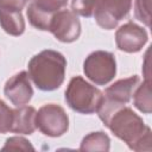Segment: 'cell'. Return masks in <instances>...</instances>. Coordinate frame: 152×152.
I'll return each instance as SVG.
<instances>
[{
  "instance_id": "cell-6",
  "label": "cell",
  "mask_w": 152,
  "mask_h": 152,
  "mask_svg": "<svg viewBox=\"0 0 152 152\" xmlns=\"http://www.w3.org/2000/svg\"><path fill=\"white\" fill-rule=\"evenodd\" d=\"M131 7L132 0H100L93 15L100 27L113 30L128 15Z\"/></svg>"
},
{
  "instance_id": "cell-7",
  "label": "cell",
  "mask_w": 152,
  "mask_h": 152,
  "mask_svg": "<svg viewBox=\"0 0 152 152\" xmlns=\"http://www.w3.org/2000/svg\"><path fill=\"white\" fill-rule=\"evenodd\" d=\"M49 31L55 38L62 43H72L78 39L81 34V23L72 11L59 10L50 23Z\"/></svg>"
},
{
  "instance_id": "cell-9",
  "label": "cell",
  "mask_w": 152,
  "mask_h": 152,
  "mask_svg": "<svg viewBox=\"0 0 152 152\" xmlns=\"http://www.w3.org/2000/svg\"><path fill=\"white\" fill-rule=\"evenodd\" d=\"M147 39L146 30L132 21L124 24L115 32V43L118 49L128 53L140 51Z\"/></svg>"
},
{
  "instance_id": "cell-2",
  "label": "cell",
  "mask_w": 152,
  "mask_h": 152,
  "mask_svg": "<svg viewBox=\"0 0 152 152\" xmlns=\"http://www.w3.org/2000/svg\"><path fill=\"white\" fill-rule=\"evenodd\" d=\"M28 77L42 91L58 89L64 82L66 59L55 50H43L28 62Z\"/></svg>"
},
{
  "instance_id": "cell-14",
  "label": "cell",
  "mask_w": 152,
  "mask_h": 152,
  "mask_svg": "<svg viewBox=\"0 0 152 152\" xmlns=\"http://www.w3.org/2000/svg\"><path fill=\"white\" fill-rule=\"evenodd\" d=\"M109 147L110 139L102 131L89 133L82 139L80 145L81 151H108Z\"/></svg>"
},
{
  "instance_id": "cell-15",
  "label": "cell",
  "mask_w": 152,
  "mask_h": 152,
  "mask_svg": "<svg viewBox=\"0 0 152 152\" xmlns=\"http://www.w3.org/2000/svg\"><path fill=\"white\" fill-rule=\"evenodd\" d=\"M133 104L140 112L145 114H150L152 110V101H151V87L150 80H145L140 86L135 88L133 93Z\"/></svg>"
},
{
  "instance_id": "cell-11",
  "label": "cell",
  "mask_w": 152,
  "mask_h": 152,
  "mask_svg": "<svg viewBox=\"0 0 152 152\" xmlns=\"http://www.w3.org/2000/svg\"><path fill=\"white\" fill-rule=\"evenodd\" d=\"M139 82L140 80L137 75L119 80L108 88H106L103 93V99L114 104H126L131 101L132 95Z\"/></svg>"
},
{
  "instance_id": "cell-5",
  "label": "cell",
  "mask_w": 152,
  "mask_h": 152,
  "mask_svg": "<svg viewBox=\"0 0 152 152\" xmlns=\"http://www.w3.org/2000/svg\"><path fill=\"white\" fill-rule=\"evenodd\" d=\"M36 127L44 135L57 138L66 133L69 128V118L61 106L48 103L37 112Z\"/></svg>"
},
{
  "instance_id": "cell-19",
  "label": "cell",
  "mask_w": 152,
  "mask_h": 152,
  "mask_svg": "<svg viewBox=\"0 0 152 152\" xmlns=\"http://www.w3.org/2000/svg\"><path fill=\"white\" fill-rule=\"evenodd\" d=\"M2 151L6 150H23V151H34V147L31 145V142L23 138V137H11L6 140L5 146L1 148Z\"/></svg>"
},
{
  "instance_id": "cell-12",
  "label": "cell",
  "mask_w": 152,
  "mask_h": 152,
  "mask_svg": "<svg viewBox=\"0 0 152 152\" xmlns=\"http://www.w3.org/2000/svg\"><path fill=\"white\" fill-rule=\"evenodd\" d=\"M36 109L31 106H20L13 110L11 132L18 134H32L36 127Z\"/></svg>"
},
{
  "instance_id": "cell-20",
  "label": "cell",
  "mask_w": 152,
  "mask_h": 152,
  "mask_svg": "<svg viewBox=\"0 0 152 152\" xmlns=\"http://www.w3.org/2000/svg\"><path fill=\"white\" fill-rule=\"evenodd\" d=\"M28 1H31V0H0V7L21 11Z\"/></svg>"
},
{
  "instance_id": "cell-10",
  "label": "cell",
  "mask_w": 152,
  "mask_h": 152,
  "mask_svg": "<svg viewBox=\"0 0 152 152\" xmlns=\"http://www.w3.org/2000/svg\"><path fill=\"white\" fill-rule=\"evenodd\" d=\"M4 93L6 97L17 107L30 102L33 95V89L30 83L28 72L20 71L8 78L5 83Z\"/></svg>"
},
{
  "instance_id": "cell-8",
  "label": "cell",
  "mask_w": 152,
  "mask_h": 152,
  "mask_svg": "<svg viewBox=\"0 0 152 152\" xmlns=\"http://www.w3.org/2000/svg\"><path fill=\"white\" fill-rule=\"evenodd\" d=\"M64 6L61 0H31L26 11L28 21L38 30L49 31L52 17Z\"/></svg>"
},
{
  "instance_id": "cell-13",
  "label": "cell",
  "mask_w": 152,
  "mask_h": 152,
  "mask_svg": "<svg viewBox=\"0 0 152 152\" xmlns=\"http://www.w3.org/2000/svg\"><path fill=\"white\" fill-rule=\"evenodd\" d=\"M0 25L11 36H20L25 31V20L21 11L0 7Z\"/></svg>"
},
{
  "instance_id": "cell-17",
  "label": "cell",
  "mask_w": 152,
  "mask_h": 152,
  "mask_svg": "<svg viewBox=\"0 0 152 152\" xmlns=\"http://www.w3.org/2000/svg\"><path fill=\"white\" fill-rule=\"evenodd\" d=\"M150 7H151V0H135V2H134L135 18L147 27H150V25H151Z\"/></svg>"
},
{
  "instance_id": "cell-3",
  "label": "cell",
  "mask_w": 152,
  "mask_h": 152,
  "mask_svg": "<svg viewBox=\"0 0 152 152\" xmlns=\"http://www.w3.org/2000/svg\"><path fill=\"white\" fill-rule=\"evenodd\" d=\"M102 100L103 93L81 76L72 77L65 90L68 106L81 114H93L97 112Z\"/></svg>"
},
{
  "instance_id": "cell-16",
  "label": "cell",
  "mask_w": 152,
  "mask_h": 152,
  "mask_svg": "<svg viewBox=\"0 0 152 152\" xmlns=\"http://www.w3.org/2000/svg\"><path fill=\"white\" fill-rule=\"evenodd\" d=\"M100 0H72L71 11L84 18H89L94 14V11Z\"/></svg>"
},
{
  "instance_id": "cell-21",
  "label": "cell",
  "mask_w": 152,
  "mask_h": 152,
  "mask_svg": "<svg viewBox=\"0 0 152 152\" xmlns=\"http://www.w3.org/2000/svg\"><path fill=\"white\" fill-rule=\"evenodd\" d=\"M61 1H62V2H64L65 5H66V2H68V0H61Z\"/></svg>"
},
{
  "instance_id": "cell-4",
  "label": "cell",
  "mask_w": 152,
  "mask_h": 152,
  "mask_svg": "<svg viewBox=\"0 0 152 152\" xmlns=\"http://www.w3.org/2000/svg\"><path fill=\"white\" fill-rule=\"evenodd\" d=\"M83 71L84 75L96 86H106L116 74L115 57L108 51H94L84 59Z\"/></svg>"
},
{
  "instance_id": "cell-1",
  "label": "cell",
  "mask_w": 152,
  "mask_h": 152,
  "mask_svg": "<svg viewBox=\"0 0 152 152\" xmlns=\"http://www.w3.org/2000/svg\"><path fill=\"white\" fill-rule=\"evenodd\" d=\"M97 114L103 125L116 138L126 142L131 150L151 151V128L129 107L114 104L103 99Z\"/></svg>"
},
{
  "instance_id": "cell-18",
  "label": "cell",
  "mask_w": 152,
  "mask_h": 152,
  "mask_svg": "<svg viewBox=\"0 0 152 152\" xmlns=\"http://www.w3.org/2000/svg\"><path fill=\"white\" fill-rule=\"evenodd\" d=\"M13 124V109L0 100V133L11 132Z\"/></svg>"
}]
</instances>
